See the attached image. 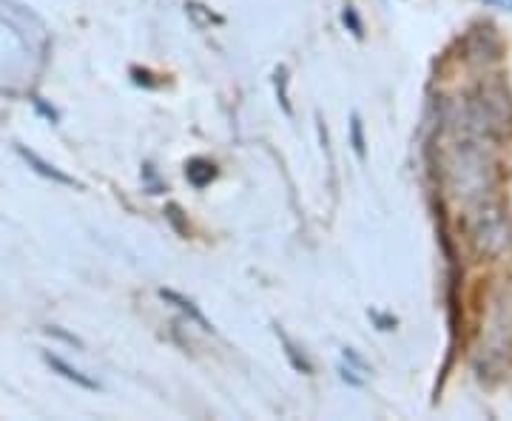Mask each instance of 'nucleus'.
Wrapping results in <instances>:
<instances>
[{
    "mask_svg": "<svg viewBox=\"0 0 512 421\" xmlns=\"http://www.w3.org/2000/svg\"><path fill=\"white\" fill-rule=\"evenodd\" d=\"M49 365L57 367V370H60V373H63L66 379H72V382H77V385L89 387V390H94V387H97L92 382V379H86V376H83L80 370H72V367H69V365H63V362H60V359H55V356H49Z\"/></svg>",
    "mask_w": 512,
    "mask_h": 421,
    "instance_id": "39448f33",
    "label": "nucleus"
},
{
    "mask_svg": "<svg viewBox=\"0 0 512 421\" xmlns=\"http://www.w3.org/2000/svg\"><path fill=\"white\" fill-rule=\"evenodd\" d=\"M450 183L464 202H478L490 197L493 188V160L490 154L476 143H461L453 148V157L447 163Z\"/></svg>",
    "mask_w": 512,
    "mask_h": 421,
    "instance_id": "f257e3e1",
    "label": "nucleus"
},
{
    "mask_svg": "<svg viewBox=\"0 0 512 421\" xmlns=\"http://www.w3.org/2000/svg\"><path fill=\"white\" fill-rule=\"evenodd\" d=\"M163 296H165V299H171V302H177V305H180L183 311L191 313V319H197L200 325H205V319H202V313L197 311V308H191V302H185L183 296H177V293H171V291H163ZM205 328H208V325H205Z\"/></svg>",
    "mask_w": 512,
    "mask_h": 421,
    "instance_id": "423d86ee",
    "label": "nucleus"
},
{
    "mask_svg": "<svg viewBox=\"0 0 512 421\" xmlns=\"http://www.w3.org/2000/svg\"><path fill=\"white\" fill-rule=\"evenodd\" d=\"M0 23L9 26L20 37V43L35 55H40L49 43L46 23L37 18L29 6H23L20 0H0Z\"/></svg>",
    "mask_w": 512,
    "mask_h": 421,
    "instance_id": "20e7f679",
    "label": "nucleus"
},
{
    "mask_svg": "<svg viewBox=\"0 0 512 421\" xmlns=\"http://www.w3.org/2000/svg\"><path fill=\"white\" fill-rule=\"evenodd\" d=\"M470 242L478 257H501L512 242V225L504 205L493 197H484L470 205Z\"/></svg>",
    "mask_w": 512,
    "mask_h": 421,
    "instance_id": "f03ea898",
    "label": "nucleus"
},
{
    "mask_svg": "<svg viewBox=\"0 0 512 421\" xmlns=\"http://www.w3.org/2000/svg\"><path fill=\"white\" fill-rule=\"evenodd\" d=\"M512 106L510 94L504 92V86H484L481 94L470 103V126L484 134V137H501L510 131Z\"/></svg>",
    "mask_w": 512,
    "mask_h": 421,
    "instance_id": "7ed1b4c3",
    "label": "nucleus"
}]
</instances>
